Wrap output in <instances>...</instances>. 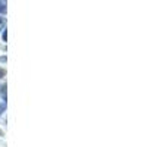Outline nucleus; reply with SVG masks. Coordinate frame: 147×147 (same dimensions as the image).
I'll list each match as a JSON object with an SVG mask.
<instances>
[{"label": "nucleus", "instance_id": "f257e3e1", "mask_svg": "<svg viewBox=\"0 0 147 147\" xmlns=\"http://www.w3.org/2000/svg\"><path fill=\"white\" fill-rule=\"evenodd\" d=\"M6 12V0H0V13Z\"/></svg>", "mask_w": 147, "mask_h": 147}, {"label": "nucleus", "instance_id": "f03ea898", "mask_svg": "<svg viewBox=\"0 0 147 147\" xmlns=\"http://www.w3.org/2000/svg\"><path fill=\"white\" fill-rule=\"evenodd\" d=\"M2 96H3V99L6 100V85H2Z\"/></svg>", "mask_w": 147, "mask_h": 147}, {"label": "nucleus", "instance_id": "7ed1b4c3", "mask_svg": "<svg viewBox=\"0 0 147 147\" xmlns=\"http://www.w3.org/2000/svg\"><path fill=\"white\" fill-rule=\"evenodd\" d=\"M5 75H6V71H5L3 68H0V78H3Z\"/></svg>", "mask_w": 147, "mask_h": 147}, {"label": "nucleus", "instance_id": "20e7f679", "mask_svg": "<svg viewBox=\"0 0 147 147\" xmlns=\"http://www.w3.org/2000/svg\"><path fill=\"white\" fill-rule=\"evenodd\" d=\"M6 109V105H0V115L3 113V110Z\"/></svg>", "mask_w": 147, "mask_h": 147}, {"label": "nucleus", "instance_id": "39448f33", "mask_svg": "<svg viewBox=\"0 0 147 147\" xmlns=\"http://www.w3.org/2000/svg\"><path fill=\"white\" fill-rule=\"evenodd\" d=\"M3 25H5V21L0 18V30H3Z\"/></svg>", "mask_w": 147, "mask_h": 147}, {"label": "nucleus", "instance_id": "423d86ee", "mask_svg": "<svg viewBox=\"0 0 147 147\" xmlns=\"http://www.w3.org/2000/svg\"><path fill=\"white\" fill-rule=\"evenodd\" d=\"M6 38H7V32H6V31H5V32H3V40H5V41H6Z\"/></svg>", "mask_w": 147, "mask_h": 147}, {"label": "nucleus", "instance_id": "0eeeda50", "mask_svg": "<svg viewBox=\"0 0 147 147\" xmlns=\"http://www.w3.org/2000/svg\"><path fill=\"white\" fill-rule=\"evenodd\" d=\"M0 136H3V131L2 129H0Z\"/></svg>", "mask_w": 147, "mask_h": 147}]
</instances>
